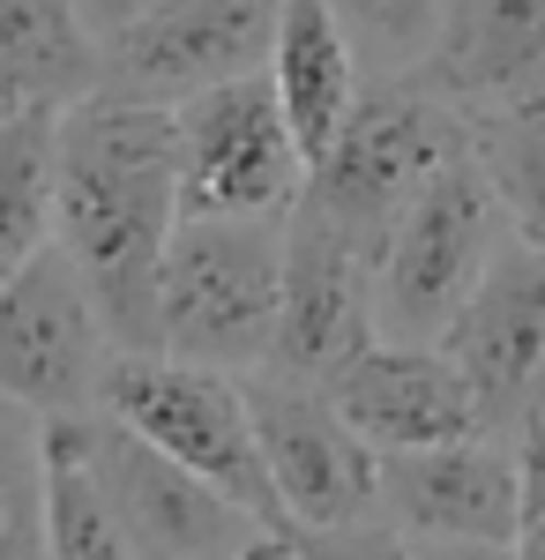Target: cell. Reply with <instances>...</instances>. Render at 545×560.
I'll list each match as a JSON object with an SVG mask.
<instances>
[{"label":"cell","mask_w":545,"mask_h":560,"mask_svg":"<svg viewBox=\"0 0 545 560\" xmlns=\"http://www.w3.org/2000/svg\"><path fill=\"white\" fill-rule=\"evenodd\" d=\"M179 232L172 105L83 97L60 113V224L120 351H158V277Z\"/></svg>","instance_id":"obj_1"},{"label":"cell","mask_w":545,"mask_h":560,"mask_svg":"<svg viewBox=\"0 0 545 560\" xmlns=\"http://www.w3.org/2000/svg\"><path fill=\"white\" fill-rule=\"evenodd\" d=\"M285 217H179L158 277V351L254 374L277 337Z\"/></svg>","instance_id":"obj_2"},{"label":"cell","mask_w":545,"mask_h":560,"mask_svg":"<svg viewBox=\"0 0 545 560\" xmlns=\"http://www.w3.org/2000/svg\"><path fill=\"white\" fill-rule=\"evenodd\" d=\"M501 247H508L501 195L463 142L374 247V337L441 345V329L463 314V300L478 292V277L494 269Z\"/></svg>","instance_id":"obj_3"},{"label":"cell","mask_w":545,"mask_h":560,"mask_svg":"<svg viewBox=\"0 0 545 560\" xmlns=\"http://www.w3.org/2000/svg\"><path fill=\"white\" fill-rule=\"evenodd\" d=\"M463 142H471L463 113L426 83V75L367 83L359 105H351V120H344V128L329 135V150L306 165L299 202H314L329 224H344V232L374 255L381 240H389V224L411 210V195L456 158Z\"/></svg>","instance_id":"obj_4"},{"label":"cell","mask_w":545,"mask_h":560,"mask_svg":"<svg viewBox=\"0 0 545 560\" xmlns=\"http://www.w3.org/2000/svg\"><path fill=\"white\" fill-rule=\"evenodd\" d=\"M97 411H113L120 427H135L165 456H179L187 471L224 486L262 530L292 538V523H285L277 493H269V471H262V448H254V411H247V382L240 374L187 366L172 351H113Z\"/></svg>","instance_id":"obj_5"},{"label":"cell","mask_w":545,"mask_h":560,"mask_svg":"<svg viewBox=\"0 0 545 560\" xmlns=\"http://www.w3.org/2000/svg\"><path fill=\"white\" fill-rule=\"evenodd\" d=\"M172 165H179V217H292L306 187V150L285 120L269 68L179 97Z\"/></svg>","instance_id":"obj_6"},{"label":"cell","mask_w":545,"mask_h":560,"mask_svg":"<svg viewBox=\"0 0 545 560\" xmlns=\"http://www.w3.org/2000/svg\"><path fill=\"white\" fill-rule=\"evenodd\" d=\"M113 329L90 300L76 255L53 240L0 284V396L38 411V419H76L97 411V388L113 366Z\"/></svg>","instance_id":"obj_7"},{"label":"cell","mask_w":545,"mask_h":560,"mask_svg":"<svg viewBox=\"0 0 545 560\" xmlns=\"http://www.w3.org/2000/svg\"><path fill=\"white\" fill-rule=\"evenodd\" d=\"M240 382H247L262 471H269V493L292 523V538L381 516V456L329 404V388L285 382V374H240Z\"/></svg>","instance_id":"obj_8"},{"label":"cell","mask_w":545,"mask_h":560,"mask_svg":"<svg viewBox=\"0 0 545 560\" xmlns=\"http://www.w3.org/2000/svg\"><path fill=\"white\" fill-rule=\"evenodd\" d=\"M90 464L113 493L135 560H232L247 553L254 538H277L202 471H187L179 456H165L158 441H142L135 427H120L113 411H90Z\"/></svg>","instance_id":"obj_9"},{"label":"cell","mask_w":545,"mask_h":560,"mask_svg":"<svg viewBox=\"0 0 545 560\" xmlns=\"http://www.w3.org/2000/svg\"><path fill=\"white\" fill-rule=\"evenodd\" d=\"M374 345V255L329 224L314 202L285 217V292H277V337L254 374L285 382H329Z\"/></svg>","instance_id":"obj_10"},{"label":"cell","mask_w":545,"mask_h":560,"mask_svg":"<svg viewBox=\"0 0 545 560\" xmlns=\"http://www.w3.org/2000/svg\"><path fill=\"white\" fill-rule=\"evenodd\" d=\"M277 38V0H165L120 38H105L97 97L179 105L232 75H262Z\"/></svg>","instance_id":"obj_11"},{"label":"cell","mask_w":545,"mask_h":560,"mask_svg":"<svg viewBox=\"0 0 545 560\" xmlns=\"http://www.w3.org/2000/svg\"><path fill=\"white\" fill-rule=\"evenodd\" d=\"M441 351L478 404V427L508 441L523 404L545 388V261L515 232L478 277V292L463 300V314L441 329Z\"/></svg>","instance_id":"obj_12"},{"label":"cell","mask_w":545,"mask_h":560,"mask_svg":"<svg viewBox=\"0 0 545 560\" xmlns=\"http://www.w3.org/2000/svg\"><path fill=\"white\" fill-rule=\"evenodd\" d=\"M381 523L411 546H515V456L501 433H463L381 456Z\"/></svg>","instance_id":"obj_13"},{"label":"cell","mask_w":545,"mask_h":560,"mask_svg":"<svg viewBox=\"0 0 545 560\" xmlns=\"http://www.w3.org/2000/svg\"><path fill=\"white\" fill-rule=\"evenodd\" d=\"M329 404L359 427V441L374 456H404V448H433V441H463L478 427V404L463 374L449 366L441 345H396V337H374L344 374H329Z\"/></svg>","instance_id":"obj_14"},{"label":"cell","mask_w":545,"mask_h":560,"mask_svg":"<svg viewBox=\"0 0 545 560\" xmlns=\"http://www.w3.org/2000/svg\"><path fill=\"white\" fill-rule=\"evenodd\" d=\"M426 83L463 120L545 97V0H449Z\"/></svg>","instance_id":"obj_15"},{"label":"cell","mask_w":545,"mask_h":560,"mask_svg":"<svg viewBox=\"0 0 545 560\" xmlns=\"http://www.w3.org/2000/svg\"><path fill=\"white\" fill-rule=\"evenodd\" d=\"M269 83L285 97V120H292L306 165L329 150V135L351 120L367 68L344 38L329 0H277V38H269Z\"/></svg>","instance_id":"obj_16"},{"label":"cell","mask_w":545,"mask_h":560,"mask_svg":"<svg viewBox=\"0 0 545 560\" xmlns=\"http://www.w3.org/2000/svg\"><path fill=\"white\" fill-rule=\"evenodd\" d=\"M105 45L76 0H0V120L97 97Z\"/></svg>","instance_id":"obj_17"},{"label":"cell","mask_w":545,"mask_h":560,"mask_svg":"<svg viewBox=\"0 0 545 560\" xmlns=\"http://www.w3.org/2000/svg\"><path fill=\"white\" fill-rule=\"evenodd\" d=\"M90 411L45 419V560H135L113 493L90 464Z\"/></svg>","instance_id":"obj_18"},{"label":"cell","mask_w":545,"mask_h":560,"mask_svg":"<svg viewBox=\"0 0 545 560\" xmlns=\"http://www.w3.org/2000/svg\"><path fill=\"white\" fill-rule=\"evenodd\" d=\"M60 224V113H8L0 120V284L53 247Z\"/></svg>","instance_id":"obj_19"},{"label":"cell","mask_w":545,"mask_h":560,"mask_svg":"<svg viewBox=\"0 0 545 560\" xmlns=\"http://www.w3.org/2000/svg\"><path fill=\"white\" fill-rule=\"evenodd\" d=\"M471 128V158L486 165L494 195H501L508 232L545 261V97L508 105V113H478Z\"/></svg>","instance_id":"obj_20"},{"label":"cell","mask_w":545,"mask_h":560,"mask_svg":"<svg viewBox=\"0 0 545 560\" xmlns=\"http://www.w3.org/2000/svg\"><path fill=\"white\" fill-rule=\"evenodd\" d=\"M344 38L359 52L367 83H396V75H426L433 45L449 23V0H329Z\"/></svg>","instance_id":"obj_21"},{"label":"cell","mask_w":545,"mask_h":560,"mask_svg":"<svg viewBox=\"0 0 545 560\" xmlns=\"http://www.w3.org/2000/svg\"><path fill=\"white\" fill-rule=\"evenodd\" d=\"M0 560H45V419L0 396Z\"/></svg>","instance_id":"obj_22"},{"label":"cell","mask_w":545,"mask_h":560,"mask_svg":"<svg viewBox=\"0 0 545 560\" xmlns=\"http://www.w3.org/2000/svg\"><path fill=\"white\" fill-rule=\"evenodd\" d=\"M515 456V560H545V388L523 404V419L508 427Z\"/></svg>","instance_id":"obj_23"},{"label":"cell","mask_w":545,"mask_h":560,"mask_svg":"<svg viewBox=\"0 0 545 560\" xmlns=\"http://www.w3.org/2000/svg\"><path fill=\"white\" fill-rule=\"evenodd\" d=\"M299 560H419L404 530H389L381 516L336 523V530H299Z\"/></svg>","instance_id":"obj_24"},{"label":"cell","mask_w":545,"mask_h":560,"mask_svg":"<svg viewBox=\"0 0 545 560\" xmlns=\"http://www.w3.org/2000/svg\"><path fill=\"white\" fill-rule=\"evenodd\" d=\"M76 8H83V23L97 31V45H105V38H120L127 23H142L150 8H165V0H76Z\"/></svg>","instance_id":"obj_25"},{"label":"cell","mask_w":545,"mask_h":560,"mask_svg":"<svg viewBox=\"0 0 545 560\" xmlns=\"http://www.w3.org/2000/svg\"><path fill=\"white\" fill-rule=\"evenodd\" d=\"M232 560H299V538H254L247 553H232Z\"/></svg>","instance_id":"obj_26"}]
</instances>
